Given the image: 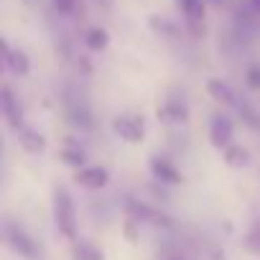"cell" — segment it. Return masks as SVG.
Wrapping results in <instances>:
<instances>
[{"label": "cell", "mask_w": 260, "mask_h": 260, "mask_svg": "<svg viewBox=\"0 0 260 260\" xmlns=\"http://www.w3.org/2000/svg\"><path fill=\"white\" fill-rule=\"evenodd\" d=\"M54 222L56 230L64 240L74 242L79 237V217H77V204L72 199V194L64 186L54 189Z\"/></svg>", "instance_id": "obj_1"}, {"label": "cell", "mask_w": 260, "mask_h": 260, "mask_svg": "<svg viewBox=\"0 0 260 260\" xmlns=\"http://www.w3.org/2000/svg\"><path fill=\"white\" fill-rule=\"evenodd\" d=\"M125 214L136 217L141 224H151L156 230H171L176 224L171 214H166L164 209H158V207H153V204H148L138 197H125Z\"/></svg>", "instance_id": "obj_2"}, {"label": "cell", "mask_w": 260, "mask_h": 260, "mask_svg": "<svg viewBox=\"0 0 260 260\" xmlns=\"http://www.w3.org/2000/svg\"><path fill=\"white\" fill-rule=\"evenodd\" d=\"M3 237H6V242L11 245V250H13L18 257H23V260H41V247H39V242H36L18 222H6V224H3Z\"/></svg>", "instance_id": "obj_3"}, {"label": "cell", "mask_w": 260, "mask_h": 260, "mask_svg": "<svg viewBox=\"0 0 260 260\" xmlns=\"http://www.w3.org/2000/svg\"><path fill=\"white\" fill-rule=\"evenodd\" d=\"M112 133L127 143H143L146 138V120L141 115H117L112 120Z\"/></svg>", "instance_id": "obj_4"}, {"label": "cell", "mask_w": 260, "mask_h": 260, "mask_svg": "<svg viewBox=\"0 0 260 260\" xmlns=\"http://www.w3.org/2000/svg\"><path fill=\"white\" fill-rule=\"evenodd\" d=\"M0 117H3V120L8 122V127L16 130V133L26 125V120H23V107H21V102H18L13 87H8V84L0 87Z\"/></svg>", "instance_id": "obj_5"}, {"label": "cell", "mask_w": 260, "mask_h": 260, "mask_svg": "<svg viewBox=\"0 0 260 260\" xmlns=\"http://www.w3.org/2000/svg\"><path fill=\"white\" fill-rule=\"evenodd\" d=\"M176 8L184 16L189 34L202 36L204 34V18H207V0H176Z\"/></svg>", "instance_id": "obj_6"}, {"label": "cell", "mask_w": 260, "mask_h": 260, "mask_svg": "<svg viewBox=\"0 0 260 260\" xmlns=\"http://www.w3.org/2000/svg\"><path fill=\"white\" fill-rule=\"evenodd\" d=\"M235 141V122L224 112H214L209 120V143L217 151H224Z\"/></svg>", "instance_id": "obj_7"}, {"label": "cell", "mask_w": 260, "mask_h": 260, "mask_svg": "<svg viewBox=\"0 0 260 260\" xmlns=\"http://www.w3.org/2000/svg\"><path fill=\"white\" fill-rule=\"evenodd\" d=\"M148 169H151V176L156 179V184H161V186H181L184 184V174L166 156H151Z\"/></svg>", "instance_id": "obj_8"}, {"label": "cell", "mask_w": 260, "mask_h": 260, "mask_svg": "<svg viewBox=\"0 0 260 260\" xmlns=\"http://www.w3.org/2000/svg\"><path fill=\"white\" fill-rule=\"evenodd\" d=\"M74 184L87 189V191H102L107 184H110V171L105 166H82V169H74Z\"/></svg>", "instance_id": "obj_9"}, {"label": "cell", "mask_w": 260, "mask_h": 260, "mask_svg": "<svg viewBox=\"0 0 260 260\" xmlns=\"http://www.w3.org/2000/svg\"><path fill=\"white\" fill-rule=\"evenodd\" d=\"M207 94L214 100V102H219V105H224V107H237L240 105V97H237V92L224 82V79H219V77H212V79H207Z\"/></svg>", "instance_id": "obj_10"}, {"label": "cell", "mask_w": 260, "mask_h": 260, "mask_svg": "<svg viewBox=\"0 0 260 260\" xmlns=\"http://www.w3.org/2000/svg\"><path fill=\"white\" fill-rule=\"evenodd\" d=\"M189 105L184 102V100H179V97H169L161 107H158V117L161 120H166V122H186L189 120Z\"/></svg>", "instance_id": "obj_11"}, {"label": "cell", "mask_w": 260, "mask_h": 260, "mask_svg": "<svg viewBox=\"0 0 260 260\" xmlns=\"http://www.w3.org/2000/svg\"><path fill=\"white\" fill-rule=\"evenodd\" d=\"M18 143H21V148H23L26 153H31V156H39V153L46 151V136L39 133L36 127H28V125H23V127L18 130Z\"/></svg>", "instance_id": "obj_12"}, {"label": "cell", "mask_w": 260, "mask_h": 260, "mask_svg": "<svg viewBox=\"0 0 260 260\" xmlns=\"http://www.w3.org/2000/svg\"><path fill=\"white\" fill-rule=\"evenodd\" d=\"M67 117H69V122H72L74 127H79V130H92V127H94V115H92L89 105L82 102V100H77V102H72V105L67 107Z\"/></svg>", "instance_id": "obj_13"}, {"label": "cell", "mask_w": 260, "mask_h": 260, "mask_svg": "<svg viewBox=\"0 0 260 260\" xmlns=\"http://www.w3.org/2000/svg\"><path fill=\"white\" fill-rule=\"evenodd\" d=\"M59 158H61V164H67V166H72V169L87 166V151H84L79 143H74V138H67V141H64V148L59 151Z\"/></svg>", "instance_id": "obj_14"}, {"label": "cell", "mask_w": 260, "mask_h": 260, "mask_svg": "<svg viewBox=\"0 0 260 260\" xmlns=\"http://www.w3.org/2000/svg\"><path fill=\"white\" fill-rule=\"evenodd\" d=\"M72 260H105V252L92 240H74L72 242Z\"/></svg>", "instance_id": "obj_15"}, {"label": "cell", "mask_w": 260, "mask_h": 260, "mask_svg": "<svg viewBox=\"0 0 260 260\" xmlns=\"http://www.w3.org/2000/svg\"><path fill=\"white\" fill-rule=\"evenodd\" d=\"M6 69L13 74V77H26L31 72V59L26 51L21 49H11L8 56H6Z\"/></svg>", "instance_id": "obj_16"}, {"label": "cell", "mask_w": 260, "mask_h": 260, "mask_svg": "<svg viewBox=\"0 0 260 260\" xmlns=\"http://www.w3.org/2000/svg\"><path fill=\"white\" fill-rule=\"evenodd\" d=\"M222 158H224V164L230 166V169H245L247 164H250V151L245 148V146H240V143H230L224 151H222Z\"/></svg>", "instance_id": "obj_17"}, {"label": "cell", "mask_w": 260, "mask_h": 260, "mask_svg": "<svg viewBox=\"0 0 260 260\" xmlns=\"http://www.w3.org/2000/svg\"><path fill=\"white\" fill-rule=\"evenodd\" d=\"M82 41H84V46H87L89 51H105V49L110 46V34H107L102 26H92V28L84 31Z\"/></svg>", "instance_id": "obj_18"}, {"label": "cell", "mask_w": 260, "mask_h": 260, "mask_svg": "<svg viewBox=\"0 0 260 260\" xmlns=\"http://www.w3.org/2000/svg\"><path fill=\"white\" fill-rule=\"evenodd\" d=\"M151 28L158 34V36H164V39H179L181 34H184V28L179 26V23H174L171 18H161V16H151Z\"/></svg>", "instance_id": "obj_19"}, {"label": "cell", "mask_w": 260, "mask_h": 260, "mask_svg": "<svg viewBox=\"0 0 260 260\" xmlns=\"http://www.w3.org/2000/svg\"><path fill=\"white\" fill-rule=\"evenodd\" d=\"M235 110H237L240 120L245 122V127H250V130H255V133H260V112H257L250 102H242V100H240V105H237Z\"/></svg>", "instance_id": "obj_20"}, {"label": "cell", "mask_w": 260, "mask_h": 260, "mask_svg": "<svg viewBox=\"0 0 260 260\" xmlns=\"http://www.w3.org/2000/svg\"><path fill=\"white\" fill-rule=\"evenodd\" d=\"M245 250L260 257V219H255L250 230L245 232Z\"/></svg>", "instance_id": "obj_21"}, {"label": "cell", "mask_w": 260, "mask_h": 260, "mask_svg": "<svg viewBox=\"0 0 260 260\" xmlns=\"http://www.w3.org/2000/svg\"><path fill=\"white\" fill-rule=\"evenodd\" d=\"M141 222L136 219V217H130V214H125V222H122V235L130 240V242H138V237H141Z\"/></svg>", "instance_id": "obj_22"}, {"label": "cell", "mask_w": 260, "mask_h": 260, "mask_svg": "<svg viewBox=\"0 0 260 260\" xmlns=\"http://www.w3.org/2000/svg\"><path fill=\"white\" fill-rule=\"evenodd\" d=\"M77 3H79V0H51L56 16H61V18L74 16V13H77Z\"/></svg>", "instance_id": "obj_23"}, {"label": "cell", "mask_w": 260, "mask_h": 260, "mask_svg": "<svg viewBox=\"0 0 260 260\" xmlns=\"http://www.w3.org/2000/svg\"><path fill=\"white\" fill-rule=\"evenodd\" d=\"M245 84L252 92H260V64H250L245 69Z\"/></svg>", "instance_id": "obj_24"}, {"label": "cell", "mask_w": 260, "mask_h": 260, "mask_svg": "<svg viewBox=\"0 0 260 260\" xmlns=\"http://www.w3.org/2000/svg\"><path fill=\"white\" fill-rule=\"evenodd\" d=\"M77 67H79V72L84 74V77H92L94 74V67H92V59L84 54V56H79V61H77Z\"/></svg>", "instance_id": "obj_25"}, {"label": "cell", "mask_w": 260, "mask_h": 260, "mask_svg": "<svg viewBox=\"0 0 260 260\" xmlns=\"http://www.w3.org/2000/svg\"><path fill=\"white\" fill-rule=\"evenodd\" d=\"M8 51H11V46H8V41L0 36V74L6 72V56H8Z\"/></svg>", "instance_id": "obj_26"}, {"label": "cell", "mask_w": 260, "mask_h": 260, "mask_svg": "<svg viewBox=\"0 0 260 260\" xmlns=\"http://www.w3.org/2000/svg\"><path fill=\"white\" fill-rule=\"evenodd\" d=\"M209 260H230V257L224 255V250H222V247H214V250L209 252Z\"/></svg>", "instance_id": "obj_27"}, {"label": "cell", "mask_w": 260, "mask_h": 260, "mask_svg": "<svg viewBox=\"0 0 260 260\" xmlns=\"http://www.w3.org/2000/svg\"><path fill=\"white\" fill-rule=\"evenodd\" d=\"M250 8H252L255 13H260V0H250Z\"/></svg>", "instance_id": "obj_28"}, {"label": "cell", "mask_w": 260, "mask_h": 260, "mask_svg": "<svg viewBox=\"0 0 260 260\" xmlns=\"http://www.w3.org/2000/svg\"><path fill=\"white\" fill-rule=\"evenodd\" d=\"M166 260H184V257H181V255H169Z\"/></svg>", "instance_id": "obj_29"}, {"label": "cell", "mask_w": 260, "mask_h": 260, "mask_svg": "<svg viewBox=\"0 0 260 260\" xmlns=\"http://www.w3.org/2000/svg\"><path fill=\"white\" fill-rule=\"evenodd\" d=\"M212 3H222V0H212Z\"/></svg>", "instance_id": "obj_30"}, {"label": "cell", "mask_w": 260, "mask_h": 260, "mask_svg": "<svg viewBox=\"0 0 260 260\" xmlns=\"http://www.w3.org/2000/svg\"><path fill=\"white\" fill-rule=\"evenodd\" d=\"M0 235H3V232H0Z\"/></svg>", "instance_id": "obj_31"}]
</instances>
